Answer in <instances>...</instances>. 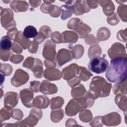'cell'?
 <instances>
[{
	"label": "cell",
	"mask_w": 127,
	"mask_h": 127,
	"mask_svg": "<svg viewBox=\"0 0 127 127\" xmlns=\"http://www.w3.org/2000/svg\"><path fill=\"white\" fill-rule=\"evenodd\" d=\"M107 80L113 83L121 82L127 77V58L119 57L112 59L106 72Z\"/></svg>",
	"instance_id": "obj_1"
},
{
	"label": "cell",
	"mask_w": 127,
	"mask_h": 127,
	"mask_svg": "<svg viewBox=\"0 0 127 127\" xmlns=\"http://www.w3.org/2000/svg\"><path fill=\"white\" fill-rule=\"evenodd\" d=\"M89 94L94 100L99 97H106L110 95L112 84L101 76H95L90 84Z\"/></svg>",
	"instance_id": "obj_2"
},
{
	"label": "cell",
	"mask_w": 127,
	"mask_h": 127,
	"mask_svg": "<svg viewBox=\"0 0 127 127\" xmlns=\"http://www.w3.org/2000/svg\"><path fill=\"white\" fill-rule=\"evenodd\" d=\"M94 103V99L87 92L83 97L71 99L65 107V113L68 116H73L82 110L92 107Z\"/></svg>",
	"instance_id": "obj_3"
},
{
	"label": "cell",
	"mask_w": 127,
	"mask_h": 127,
	"mask_svg": "<svg viewBox=\"0 0 127 127\" xmlns=\"http://www.w3.org/2000/svg\"><path fill=\"white\" fill-rule=\"evenodd\" d=\"M67 26L69 29L74 30L80 38L86 37L91 31V29L88 25L78 18H72L70 19Z\"/></svg>",
	"instance_id": "obj_4"
},
{
	"label": "cell",
	"mask_w": 127,
	"mask_h": 127,
	"mask_svg": "<svg viewBox=\"0 0 127 127\" xmlns=\"http://www.w3.org/2000/svg\"><path fill=\"white\" fill-rule=\"evenodd\" d=\"M109 67V63L103 57H95L90 59L88 64L89 69L97 74L105 72Z\"/></svg>",
	"instance_id": "obj_5"
},
{
	"label": "cell",
	"mask_w": 127,
	"mask_h": 127,
	"mask_svg": "<svg viewBox=\"0 0 127 127\" xmlns=\"http://www.w3.org/2000/svg\"><path fill=\"white\" fill-rule=\"evenodd\" d=\"M14 14L11 9L8 8H0V22L1 26L5 30L16 27V24L14 20Z\"/></svg>",
	"instance_id": "obj_6"
},
{
	"label": "cell",
	"mask_w": 127,
	"mask_h": 127,
	"mask_svg": "<svg viewBox=\"0 0 127 127\" xmlns=\"http://www.w3.org/2000/svg\"><path fill=\"white\" fill-rule=\"evenodd\" d=\"M56 44L52 40H48L46 41L44 44L42 53V56L45 60L56 62Z\"/></svg>",
	"instance_id": "obj_7"
},
{
	"label": "cell",
	"mask_w": 127,
	"mask_h": 127,
	"mask_svg": "<svg viewBox=\"0 0 127 127\" xmlns=\"http://www.w3.org/2000/svg\"><path fill=\"white\" fill-rule=\"evenodd\" d=\"M29 75L27 72L21 68L17 69L11 79V84L14 87H18L25 84L29 80Z\"/></svg>",
	"instance_id": "obj_8"
},
{
	"label": "cell",
	"mask_w": 127,
	"mask_h": 127,
	"mask_svg": "<svg viewBox=\"0 0 127 127\" xmlns=\"http://www.w3.org/2000/svg\"><path fill=\"white\" fill-rule=\"evenodd\" d=\"M108 54L111 59L119 57H127L125 47L121 43H114L108 51Z\"/></svg>",
	"instance_id": "obj_9"
},
{
	"label": "cell",
	"mask_w": 127,
	"mask_h": 127,
	"mask_svg": "<svg viewBox=\"0 0 127 127\" xmlns=\"http://www.w3.org/2000/svg\"><path fill=\"white\" fill-rule=\"evenodd\" d=\"M43 116L42 110L37 108H34L31 110L29 116L24 120L28 126L34 127L36 125Z\"/></svg>",
	"instance_id": "obj_10"
},
{
	"label": "cell",
	"mask_w": 127,
	"mask_h": 127,
	"mask_svg": "<svg viewBox=\"0 0 127 127\" xmlns=\"http://www.w3.org/2000/svg\"><path fill=\"white\" fill-rule=\"evenodd\" d=\"M79 69V66L76 64H72L63 69L62 76L64 80H69L78 75Z\"/></svg>",
	"instance_id": "obj_11"
},
{
	"label": "cell",
	"mask_w": 127,
	"mask_h": 127,
	"mask_svg": "<svg viewBox=\"0 0 127 127\" xmlns=\"http://www.w3.org/2000/svg\"><path fill=\"white\" fill-rule=\"evenodd\" d=\"M102 122L103 124L107 126H115L121 123V117L117 112H112L102 117Z\"/></svg>",
	"instance_id": "obj_12"
},
{
	"label": "cell",
	"mask_w": 127,
	"mask_h": 127,
	"mask_svg": "<svg viewBox=\"0 0 127 127\" xmlns=\"http://www.w3.org/2000/svg\"><path fill=\"white\" fill-rule=\"evenodd\" d=\"M19 100V95L17 93L9 91L4 95V107L9 110L14 108L17 104Z\"/></svg>",
	"instance_id": "obj_13"
},
{
	"label": "cell",
	"mask_w": 127,
	"mask_h": 127,
	"mask_svg": "<svg viewBox=\"0 0 127 127\" xmlns=\"http://www.w3.org/2000/svg\"><path fill=\"white\" fill-rule=\"evenodd\" d=\"M73 55L70 51L66 49H61L59 50L56 56V61L59 66H62L65 63L72 61Z\"/></svg>",
	"instance_id": "obj_14"
},
{
	"label": "cell",
	"mask_w": 127,
	"mask_h": 127,
	"mask_svg": "<svg viewBox=\"0 0 127 127\" xmlns=\"http://www.w3.org/2000/svg\"><path fill=\"white\" fill-rule=\"evenodd\" d=\"M20 97L24 106L27 108H31L33 106L34 93L30 89L25 88L20 91Z\"/></svg>",
	"instance_id": "obj_15"
},
{
	"label": "cell",
	"mask_w": 127,
	"mask_h": 127,
	"mask_svg": "<svg viewBox=\"0 0 127 127\" xmlns=\"http://www.w3.org/2000/svg\"><path fill=\"white\" fill-rule=\"evenodd\" d=\"M72 5L73 13L76 15H82L85 13L88 12L90 10L86 0H73Z\"/></svg>",
	"instance_id": "obj_16"
},
{
	"label": "cell",
	"mask_w": 127,
	"mask_h": 127,
	"mask_svg": "<svg viewBox=\"0 0 127 127\" xmlns=\"http://www.w3.org/2000/svg\"><path fill=\"white\" fill-rule=\"evenodd\" d=\"M44 77L50 81L58 80L62 77V72L55 67L47 68L43 72Z\"/></svg>",
	"instance_id": "obj_17"
},
{
	"label": "cell",
	"mask_w": 127,
	"mask_h": 127,
	"mask_svg": "<svg viewBox=\"0 0 127 127\" xmlns=\"http://www.w3.org/2000/svg\"><path fill=\"white\" fill-rule=\"evenodd\" d=\"M40 91L45 95L53 94L58 92V87L55 84L44 80L41 83Z\"/></svg>",
	"instance_id": "obj_18"
},
{
	"label": "cell",
	"mask_w": 127,
	"mask_h": 127,
	"mask_svg": "<svg viewBox=\"0 0 127 127\" xmlns=\"http://www.w3.org/2000/svg\"><path fill=\"white\" fill-rule=\"evenodd\" d=\"M49 98L44 95H38L33 100V106L39 109H46L49 106Z\"/></svg>",
	"instance_id": "obj_19"
},
{
	"label": "cell",
	"mask_w": 127,
	"mask_h": 127,
	"mask_svg": "<svg viewBox=\"0 0 127 127\" xmlns=\"http://www.w3.org/2000/svg\"><path fill=\"white\" fill-rule=\"evenodd\" d=\"M63 43H75L78 40V35L75 32L71 31H65L62 33Z\"/></svg>",
	"instance_id": "obj_20"
},
{
	"label": "cell",
	"mask_w": 127,
	"mask_h": 127,
	"mask_svg": "<svg viewBox=\"0 0 127 127\" xmlns=\"http://www.w3.org/2000/svg\"><path fill=\"white\" fill-rule=\"evenodd\" d=\"M10 6L16 12H25L28 9L29 4L26 1L12 0Z\"/></svg>",
	"instance_id": "obj_21"
},
{
	"label": "cell",
	"mask_w": 127,
	"mask_h": 127,
	"mask_svg": "<svg viewBox=\"0 0 127 127\" xmlns=\"http://www.w3.org/2000/svg\"><path fill=\"white\" fill-rule=\"evenodd\" d=\"M99 4L103 7V11L107 16H110L114 13L115 6L111 0H98Z\"/></svg>",
	"instance_id": "obj_22"
},
{
	"label": "cell",
	"mask_w": 127,
	"mask_h": 127,
	"mask_svg": "<svg viewBox=\"0 0 127 127\" xmlns=\"http://www.w3.org/2000/svg\"><path fill=\"white\" fill-rule=\"evenodd\" d=\"M33 71L34 76L38 78H41L43 76V68L42 61L38 59L35 58V63L33 67L31 69Z\"/></svg>",
	"instance_id": "obj_23"
},
{
	"label": "cell",
	"mask_w": 127,
	"mask_h": 127,
	"mask_svg": "<svg viewBox=\"0 0 127 127\" xmlns=\"http://www.w3.org/2000/svg\"><path fill=\"white\" fill-rule=\"evenodd\" d=\"M116 95H117L115 98V103L119 108L125 112V116H126V112L127 110V96L126 94L123 95V94H118Z\"/></svg>",
	"instance_id": "obj_24"
},
{
	"label": "cell",
	"mask_w": 127,
	"mask_h": 127,
	"mask_svg": "<svg viewBox=\"0 0 127 127\" xmlns=\"http://www.w3.org/2000/svg\"><path fill=\"white\" fill-rule=\"evenodd\" d=\"M87 93L84 86L81 84H78L72 87L70 94L73 98H77L84 96Z\"/></svg>",
	"instance_id": "obj_25"
},
{
	"label": "cell",
	"mask_w": 127,
	"mask_h": 127,
	"mask_svg": "<svg viewBox=\"0 0 127 127\" xmlns=\"http://www.w3.org/2000/svg\"><path fill=\"white\" fill-rule=\"evenodd\" d=\"M13 41L14 42L20 45L24 50L28 48V46L30 43L29 39L25 38L23 35V33H22L21 31H18Z\"/></svg>",
	"instance_id": "obj_26"
},
{
	"label": "cell",
	"mask_w": 127,
	"mask_h": 127,
	"mask_svg": "<svg viewBox=\"0 0 127 127\" xmlns=\"http://www.w3.org/2000/svg\"><path fill=\"white\" fill-rule=\"evenodd\" d=\"M62 11L61 18L63 20L70 17L73 13V7L72 4H64L60 7Z\"/></svg>",
	"instance_id": "obj_27"
},
{
	"label": "cell",
	"mask_w": 127,
	"mask_h": 127,
	"mask_svg": "<svg viewBox=\"0 0 127 127\" xmlns=\"http://www.w3.org/2000/svg\"><path fill=\"white\" fill-rule=\"evenodd\" d=\"M127 79L119 83H116L113 86V91L115 94H127Z\"/></svg>",
	"instance_id": "obj_28"
},
{
	"label": "cell",
	"mask_w": 127,
	"mask_h": 127,
	"mask_svg": "<svg viewBox=\"0 0 127 127\" xmlns=\"http://www.w3.org/2000/svg\"><path fill=\"white\" fill-rule=\"evenodd\" d=\"M110 31L106 27H103L100 28L97 32V39L99 41L107 40L110 36Z\"/></svg>",
	"instance_id": "obj_29"
},
{
	"label": "cell",
	"mask_w": 127,
	"mask_h": 127,
	"mask_svg": "<svg viewBox=\"0 0 127 127\" xmlns=\"http://www.w3.org/2000/svg\"><path fill=\"white\" fill-rule=\"evenodd\" d=\"M64 117V112L62 109L52 110L51 112V120L54 123H59Z\"/></svg>",
	"instance_id": "obj_30"
},
{
	"label": "cell",
	"mask_w": 127,
	"mask_h": 127,
	"mask_svg": "<svg viewBox=\"0 0 127 127\" xmlns=\"http://www.w3.org/2000/svg\"><path fill=\"white\" fill-rule=\"evenodd\" d=\"M70 49H71L70 51L73 55V59H78L80 58L84 54V49L81 45H76L72 48H70Z\"/></svg>",
	"instance_id": "obj_31"
},
{
	"label": "cell",
	"mask_w": 127,
	"mask_h": 127,
	"mask_svg": "<svg viewBox=\"0 0 127 127\" xmlns=\"http://www.w3.org/2000/svg\"><path fill=\"white\" fill-rule=\"evenodd\" d=\"M11 39L7 36H3L0 40V49L1 50L9 51L11 48L12 43Z\"/></svg>",
	"instance_id": "obj_32"
},
{
	"label": "cell",
	"mask_w": 127,
	"mask_h": 127,
	"mask_svg": "<svg viewBox=\"0 0 127 127\" xmlns=\"http://www.w3.org/2000/svg\"><path fill=\"white\" fill-rule=\"evenodd\" d=\"M38 34L37 29L35 27L32 25H28L26 26L23 32V35L24 36L27 38H35Z\"/></svg>",
	"instance_id": "obj_33"
},
{
	"label": "cell",
	"mask_w": 127,
	"mask_h": 127,
	"mask_svg": "<svg viewBox=\"0 0 127 127\" xmlns=\"http://www.w3.org/2000/svg\"><path fill=\"white\" fill-rule=\"evenodd\" d=\"M102 53V50L100 47L97 44L91 46L88 50V55L89 58L91 59L95 57H99Z\"/></svg>",
	"instance_id": "obj_34"
},
{
	"label": "cell",
	"mask_w": 127,
	"mask_h": 127,
	"mask_svg": "<svg viewBox=\"0 0 127 127\" xmlns=\"http://www.w3.org/2000/svg\"><path fill=\"white\" fill-rule=\"evenodd\" d=\"M78 75L80 80L83 81H86L89 80L91 76L93 75V74L90 71H89L85 67L79 66V69Z\"/></svg>",
	"instance_id": "obj_35"
},
{
	"label": "cell",
	"mask_w": 127,
	"mask_h": 127,
	"mask_svg": "<svg viewBox=\"0 0 127 127\" xmlns=\"http://www.w3.org/2000/svg\"><path fill=\"white\" fill-rule=\"evenodd\" d=\"M79 118L82 122L87 123L92 120V114L90 110L84 109L79 112Z\"/></svg>",
	"instance_id": "obj_36"
},
{
	"label": "cell",
	"mask_w": 127,
	"mask_h": 127,
	"mask_svg": "<svg viewBox=\"0 0 127 127\" xmlns=\"http://www.w3.org/2000/svg\"><path fill=\"white\" fill-rule=\"evenodd\" d=\"M64 103V100L61 97H56L52 98L50 101V107L51 109H57L61 108Z\"/></svg>",
	"instance_id": "obj_37"
},
{
	"label": "cell",
	"mask_w": 127,
	"mask_h": 127,
	"mask_svg": "<svg viewBox=\"0 0 127 127\" xmlns=\"http://www.w3.org/2000/svg\"><path fill=\"white\" fill-rule=\"evenodd\" d=\"M117 13L123 21L127 22V6L126 5L121 4L117 9Z\"/></svg>",
	"instance_id": "obj_38"
},
{
	"label": "cell",
	"mask_w": 127,
	"mask_h": 127,
	"mask_svg": "<svg viewBox=\"0 0 127 127\" xmlns=\"http://www.w3.org/2000/svg\"><path fill=\"white\" fill-rule=\"evenodd\" d=\"M11 117V110H9L5 107L1 109L0 111V123L2 122L9 120Z\"/></svg>",
	"instance_id": "obj_39"
},
{
	"label": "cell",
	"mask_w": 127,
	"mask_h": 127,
	"mask_svg": "<svg viewBox=\"0 0 127 127\" xmlns=\"http://www.w3.org/2000/svg\"><path fill=\"white\" fill-rule=\"evenodd\" d=\"M62 12L61 9L57 5L54 4H51L49 7L48 11V13L53 17H59L61 13Z\"/></svg>",
	"instance_id": "obj_40"
},
{
	"label": "cell",
	"mask_w": 127,
	"mask_h": 127,
	"mask_svg": "<svg viewBox=\"0 0 127 127\" xmlns=\"http://www.w3.org/2000/svg\"><path fill=\"white\" fill-rule=\"evenodd\" d=\"M13 70L12 67L8 64L0 63V72L3 74L5 76H9L11 74Z\"/></svg>",
	"instance_id": "obj_41"
},
{
	"label": "cell",
	"mask_w": 127,
	"mask_h": 127,
	"mask_svg": "<svg viewBox=\"0 0 127 127\" xmlns=\"http://www.w3.org/2000/svg\"><path fill=\"white\" fill-rule=\"evenodd\" d=\"M107 21L110 25H115L119 22L120 19L117 13H113L107 17Z\"/></svg>",
	"instance_id": "obj_42"
},
{
	"label": "cell",
	"mask_w": 127,
	"mask_h": 127,
	"mask_svg": "<svg viewBox=\"0 0 127 127\" xmlns=\"http://www.w3.org/2000/svg\"><path fill=\"white\" fill-rule=\"evenodd\" d=\"M52 41L56 44L63 43V39L62 34L58 31L54 32L51 35Z\"/></svg>",
	"instance_id": "obj_43"
},
{
	"label": "cell",
	"mask_w": 127,
	"mask_h": 127,
	"mask_svg": "<svg viewBox=\"0 0 127 127\" xmlns=\"http://www.w3.org/2000/svg\"><path fill=\"white\" fill-rule=\"evenodd\" d=\"M35 63V58L31 57H29L26 59L23 63V66L28 69H31Z\"/></svg>",
	"instance_id": "obj_44"
},
{
	"label": "cell",
	"mask_w": 127,
	"mask_h": 127,
	"mask_svg": "<svg viewBox=\"0 0 127 127\" xmlns=\"http://www.w3.org/2000/svg\"><path fill=\"white\" fill-rule=\"evenodd\" d=\"M12 55V53L9 51H4V50H0V58L3 61H7L9 60L11 56Z\"/></svg>",
	"instance_id": "obj_45"
},
{
	"label": "cell",
	"mask_w": 127,
	"mask_h": 127,
	"mask_svg": "<svg viewBox=\"0 0 127 127\" xmlns=\"http://www.w3.org/2000/svg\"><path fill=\"white\" fill-rule=\"evenodd\" d=\"M23 116V113L21 110L16 109L11 110V117L15 120H20L22 119Z\"/></svg>",
	"instance_id": "obj_46"
},
{
	"label": "cell",
	"mask_w": 127,
	"mask_h": 127,
	"mask_svg": "<svg viewBox=\"0 0 127 127\" xmlns=\"http://www.w3.org/2000/svg\"><path fill=\"white\" fill-rule=\"evenodd\" d=\"M41 83L38 81H32L30 82V89L34 92L37 93L40 91Z\"/></svg>",
	"instance_id": "obj_47"
},
{
	"label": "cell",
	"mask_w": 127,
	"mask_h": 127,
	"mask_svg": "<svg viewBox=\"0 0 127 127\" xmlns=\"http://www.w3.org/2000/svg\"><path fill=\"white\" fill-rule=\"evenodd\" d=\"M102 116H97L95 117L90 123V125L92 127H101L103 125L102 122Z\"/></svg>",
	"instance_id": "obj_48"
},
{
	"label": "cell",
	"mask_w": 127,
	"mask_h": 127,
	"mask_svg": "<svg viewBox=\"0 0 127 127\" xmlns=\"http://www.w3.org/2000/svg\"><path fill=\"white\" fill-rule=\"evenodd\" d=\"M54 0H44L43 3L42 4L40 9L42 12L45 13H48V11L49 7L51 4L54 2Z\"/></svg>",
	"instance_id": "obj_49"
},
{
	"label": "cell",
	"mask_w": 127,
	"mask_h": 127,
	"mask_svg": "<svg viewBox=\"0 0 127 127\" xmlns=\"http://www.w3.org/2000/svg\"><path fill=\"white\" fill-rule=\"evenodd\" d=\"M24 59V57L21 55H12L10 58V61L14 64H18L21 63Z\"/></svg>",
	"instance_id": "obj_50"
},
{
	"label": "cell",
	"mask_w": 127,
	"mask_h": 127,
	"mask_svg": "<svg viewBox=\"0 0 127 127\" xmlns=\"http://www.w3.org/2000/svg\"><path fill=\"white\" fill-rule=\"evenodd\" d=\"M46 39H47V37L46 36V35L43 33L39 31V33H38L37 35L34 38L33 41L36 42L37 44H40Z\"/></svg>",
	"instance_id": "obj_51"
},
{
	"label": "cell",
	"mask_w": 127,
	"mask_h": 127,
	"mask_svg": "<svg viewBox=\"0 0 127 127\" xmlns=\"http://www.w3.org/2000/svg\"><path fill=\"white\" fill-rule=\"evenodd\" d=\"M127 29L125 30H121L118 31L117 37V38L121 41L126 42H127Z\"/></svg>",
	"instance_id": "obj_52"
},
{
	"label": "cell",
	"mask_w": 127,
	"mask_h": 127,
	"mask_svg": "<svg viewBox=\"0 0 127 127\" xmlns=\"http://www.w3.org/2000/svg\"><path fill=\"white\" fill-rule=\"evenodd\" d=\"M38 44L35 41H30V43L28 46V50L29 52L32 54L36 53L38 48Z\"/></svg>",
	"instance_id": "obj_53"
},
{
	"label": "cell",
	"mask_w": 127,
	"mask_h": 127,
	"mask_svg": "<svg viewBox=\"0 0 127 127\" xmlns=\"http://www.w3.org/2000/svg\"><path fill=\"white\" fill-rule=\"evenodd\" d=\"M39 31L43 33L47 37V38H49L52 35V30L51 28L47 25H44L41 27Z\"/></svg>",
	"instance_id": "obj_54"
},
{
	"label": "cell",
	"mask_w": 127,
	"mask_h": 127,
	"mask_svg": "<svg viewBox=\"0 0 127 127\" xmlns=\"http://www.w3.org/2000/svg\"><path fill=\"white\" fill-rule=\"evenodd\" d=\"M85 41L87 45H91L93 44H98L99 42L97 38H96L93 34H90L88 35V37H87L85 38Z\"/></svg>",
	"instance_id": "obj_55"
},
{
	"label": "cell",
	"mask_w": 127,
	"mask_h": 127,
	"mask_svg": "<svg viewBox=\"0 0 127 127\" xmlns=\"http://www.w3.org/2000/svg\"><path fill=\"white\" fill-rule=\"evenodd\" d=\"M11 49L13 52L17 54H21L23 51V48H22V47L15 42L12 43Z\"/></svg>",
	"instance_id": "obj_56"
},
{
	"label": "cell",
	"mask_w": 127,
	"mask_h": 127,
	"mask_svg": "<svg viewBox=\"0 0 127 127\" xmlns=\"http://www.w3.org/2000/svg\"><path fill=\"white\" fill-rule=\"evenodd\" d=\"M80 81H81L80 79L79 78L78 76L77 75L74 78H72L71 79L67 81V82L69 86H70L71 87H73V86L79 84Z\"/></svg>",
	"instance_id": "obj_57"
},
{
	"label": "cell",
	"mask_w": 127,
	"mask_h": 127,
	"mask_svg": "<svg viewBox=\"0 0 127 127\" xmlns=\"http://www.w3.org/2000/svg\"><path fill=\"white\" fill-rule=\"evenodd\" d=\"M18 30L16 29V27H14V28H12L11 29H9V30H7V35L11 39H12L13 41L14 39V38L15 37V35L16 34V33L18 32Z\"/></svg>",
	"instance_id": "obj_58"
},
{
	"label": "cell",
	"mask_w": 127,
	"mask_h": 127,
	"mask_svg": "<svg viewBox=\"0 0 127 127\" xmlns=\"http://www.w3.org/2000/svg\"><path fill=\"white\" fill-rule=\"evenodd\" d=\"M87 3L91 9H94L98 7V0H86Z\"/></svg>",
	"instance_id": "obj_59"
},
{
	"label": "cell",
	"mask_w": 127,
	"mask_h": 127,
	"mask_svg": "<svg viewBox=\"0 0 127 127\" xmlns=\"http://www.w3.org/2000/svg\"><path fill=\"white\" fill-rule=\"evenodd\" d=\"M29 2L30 3L31 6L33 7H36L40 5V3L41 2V0H29Z\"/></svg>",
	"instance_id": "obj_60"
},
{
	"label": "cell",
	"mask_w": 127,
	"mask_h": 127,
	"mask_svg": "<svg viewBox=\"0 0 127 127\" xmlns=\"http://www.w3.org/2000/svg\"><path fill=\"white\" fill-rule=\"evenodd\" d=\"M76 121H75L73 119H68V120L66 121V124H65V126L66 127H69V126H72V123H76Z\"/></svg>",
	"instance_id": "obj_61"
},
{
	"label": "cell",
	"mask_w": 127,
	"mask_h": 127,
	"mask_svg": "<svg viewBox=\"0 0 127 127\" xmlns=\"http://www.w3.org/2000/svg\"><path fill=\"white\" fill-rule=\"evenodd\" d=\"M2 1H3V2H4V3H8V2H10V0H8V1H5V0H2Z\"/></svg>",
	"instance_id": "obj_62"
}]
</instances>
